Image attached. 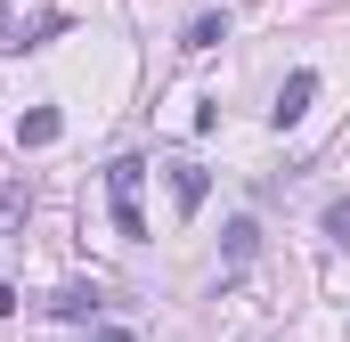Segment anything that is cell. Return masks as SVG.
<instances>
[{
	"label": "cell",
	"instance_id": "cell-1",
	"mask_svg": "<svg viewBox=\"0 0 350 342\" xmlns=\"http://www.w3.org/2000/svg\"><path fill=\"white\" fill-rule=\"evenodd\" d=\"M310 98H318V74H310V66H293L285 90H277V106H269V122H277V131H293V122L310 114Z\"/></svg>",
	"mask_w": 350,
	"mask_h": 342
},
{
	"label": "cell",
	"instance_id": "cell-2",
	"mask_svg": "<svg viewBox=\"0 0 350 342\" xmlns=\"http://www.w3.org/2000/svg\"><path fill=\"white\" fill-rule=\"evenodd\" d=\"M204 196H212V171H204V163H172V212H179V220H196Z\"/></svg>",
	"mask_w": 350,
	"mask_h": 342
},
{
	"label": "cell",
	"instance_id": "cell-3",
	"mask_svg": "<svg viewBox=\"0 0 350 342\" xmlns=\"http://www.w3.org/2000/svg\"><path fill=\"white\" fill-rule=\"evenodd\" d=\"M57 131H66V114H57V106H33V114H16V147H57Z\"/></svg>",
	"mask_w": 350,
	"mask_h": 342
},
{
	"label": "cell",
	"instance_id": "cell-4",
	"mask_svg": "<svg viewBox=\"0 0 350 342\" xmlns=\"http://www.w3.org/2000/svg\"><path fill=\"white\" fill-rule=\"evenodd\" d=\"M98 310H106V293H98V285H66V293L49 302V318H66V326H82V318H98Z\"/></svg>",
	"mask_w": 350,
	"mask_h": 342
},
{
	"label": "cell",
	"instance_id": "cell-5",
	"mask_svg": "<svg viewBox=\"0 0 350 342\" xmlns=\"http://www.w3.org/2000/svg\"><path fill=\"white\" fill-rule=\"evenodd\" d=\"M25 220H33V187L8 179V187H0V237H25Z\"/></svg>",
	"mask_w": 350,
	"mask_h": 342
},
{
	"label": "cell",
	"instance_id": "cell-6",
	"mask_svg": "<svg viewBox=\"0 0 350 342\" xmlns=\"http://www.w3.org/2000/svg\"><path fill=\"white\" fill-rule=\"evenodd\" d=\"M106 187H114V204H131V196L147 187V163H139V155H114V163H106Z\"/></svg>",
	"mask_w": 350,
	"mask_h": 342
},
{
	"label": "cell",
	"instance_id": "cell-7",
	"mask_svg": "<svg viewBox=\"0 0 350 342\" xmlns=\"http://www.w3.org/2000/svg\"><path fill=\"white\" fill-rule=\"evenodd\" d=\"M228 41V16H196L187 33H179V49H220Z\"/></svg>",
	"mask_w": 350,
	"mask_h": 342
},
{
	"label": "cell",
	"instance_id": "cell-8",
	"mask_svg": "<svg viewBox=\"0 0 350 342\" xmlns=\"http://www.w3.org/2000/svg\"><path fill=\"white\" fill-rule=\"evenodd\" d=\"M253 253H261V228L253 220H228V269H245Z\"/></svg>",
	"mask_w": 350,
	"mask_h": 342
},
{
	"label": "cell",
	"instance_id": "cell-9",
	"mask_svg": "<svg viewBox=\"0 0 350 342\" xmlns=\"http://www.w3.org/2000/svg\"><path fill=\"white\" fill-rule=\"evenodd\" d=\"M16 49H33V41H25V16L0 0V57H16Z\"/></svg>",
	"mask_w": 350,
	"mask_h": 342
},
{
	"label": "cell",
	"instance_id": "cell-10",
	"mask_svg": "<svg viewBox=\"0 0 350 342\" xmlns=\"http://www.w3.org/2000/svg\"><path fill=\"white\" fill-rule=\"evenodd\" d=\"M114 237H131V245L147 237V212H139V196H131V204H114Z\"/></svg>",
	"mask_w": 350,
	"mask_h": 342
},
{
	"label": "cell",
	"instance_id": "cell-11",
	"mask_svg": "<svg viewBox=\"0 0 350 342\" xmlns=\"http://www.w3.org/2000/svg\"><path fill=\"white\" fill-rule=\"evenodd\" d=\"M326 237H334V245H350V204H334V212H326Z\"/></svg>",
	"mask_w": 350,
	"mask_h": 342
},
{
	"label": "cell",
	"instance_id": "cell-12",
	"mask_svg": "<svg viewBox=\"0 0 350 342\" xmlns=\"http://www.w3.org/2000/svg\"><path fill=\"white\" fill-rule=\"evenodd\" d=\"M90 342H139L131 326H106V318H90Z\"/></svg>",
	"mask_w": 350,
	"mask_h": 342
},
{
	"label": "cell",
	"instance_id": "cell-13",
	"mask_svg": "<svg viewBox=\"0 0 350 342\" xmlns=\"http://www.w3.org/2000/svg\"><path fill=\"white\" fill-rule=\"evenodd\" d=\"M16 310H25V302H16V285L0 277V318H16Z\"/></svg>",
	"mask_w": 350,
	"mask_h": 342
}]
</instances>
